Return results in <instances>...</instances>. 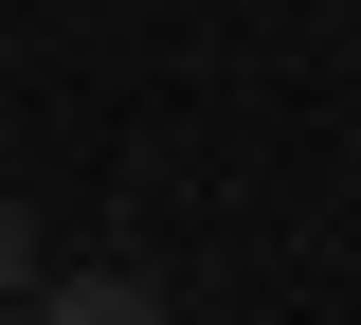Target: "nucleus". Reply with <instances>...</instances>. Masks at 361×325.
I'll return each instance as SVG.
<instances>
[{"label": "nucleus", "mask_w": 361, "mask_h": 325, "mask_svg": "<svg viewBox=\"0 0 361 325\" xmlns=\"http://www.w3.org/2000/svg\"><path fill=\"white\" fill-rule=\"evenodd\" d=\"M0 289H37V217H18V199H0Z\"/></svg>", "instance_id": "nucleus-2"}, {"label": "nucleus", "mask_w": 361, "mask_h": 325, "mask_svg": "<svg viewBox=\"0 0 361 325\" xmlns=\"http://www.w3.org/2000/svg\"><path fill=\"white\" fill-rule=\"evenodd\" d=\"M37 325H163V289H145V271H54Z\"/></svg>", "instance_id": "nucleus-1"}]
</instances>
